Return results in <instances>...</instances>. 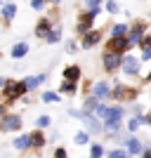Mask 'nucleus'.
Listing matches in <instances>:
<instances>
[{
  "label": "nucleus",
  "instance_id": "9b49d317",
  "mask_svg": "<svg viewBox=\"0 0 151 158\" xmlns=\"http://www.w3.org/2000/svg\"><path fill=\"white\" fill-rule=\"evenodd\" d=\"M139 57H135V54H123V66H120V71H123V76H128V78H139Z\"/></svg>",
  "mask_w": 151,
  "mask_h": 158
},
{
  "label": "nucleus",
  "instance_id": "2f4dec72",
  "mask_svg": "<svg viewBox=\"0 0 151 158\" xmlns=\"http://www.w3.org/2000/svg\"><path fill=\"white\" fill-rule=\"evenodd\" d=\"M104 10H106V14H118L120 12V5L116 2V0H106V2H104Z\"/></svg>",
  "mask_w": 151,
  "mask_h": 158
},
{
  "label": "nucleus",
  "instance_id": "4468645a",
  "mask_svg": "<svg viewBox=\"0 0 151 158\" xmlns=\"http://www.w3.org/2000/svg\"><path fill=\"white\" fill-rule=\"evenodd\" d=\"M54 26H57V24H54V21L50 19L47 14H43V17L36 21V26H33V35H36L38 40H45V38H47V33L52 31Z\"/></svg>",
  "mask_w": 151,
  "mask_h": 158
},
{
  "label": "nucleus",
  "instance_id": "ddd939ff",
  "mask_svg": "<svg viewBox=\"0 0 151 158\" xmlns=\"http://www.w3.org/2000/svg\"><path fill=\"white\" fill-rule=\"evenodd\" d=\"M102 40H104V28H92V31H87L85 35L80 38V47H83V50H92V47H97Z\"/></svg>",
  "mask_w": 151,
  "mask_h": 158
},
{
  "label": "nucleus",
  "instance_id": "2eb2a0df",
  "mask_svg": "<svg viewBox=\"0 0 151 158\" xmlns=\"http://www.w3.org/2000/svg\"><path fill=\"white\" fill-rule=\"evenodd\" d=\"M61 80H73V83H80L83 80V69L80 64H69L61 69Z\"/></svg>",
  "mask_w": 151,
  "mask_h": 158
},
{
  "label": "nucleus",
  "instance_id": "e433bc0d",
  "mask_svg": "<svg viewBox=\"0 0 151 158\" xmlns=\"http://www.w3.org/2000/svg\"><path fill=\"white\" fill-rule=\"evenodd\" d=\"M146 47H151V33H146L142 38V43H139V50H146Z\"/></svg>",
  "mask_w": 151,
  "mask_h": 158
},
{
  "label": "nucleus",
  "instance_id": "a211bd4d",
  "mask_svg": "<svg viewBox=\"0 0 151 158\" xmlns=\"http://www.w3.org/2000/svg\"><path fill=\"white\" fill-rule=\"evenodd\" d=\"M12 149L19 151V153H28L31 151V137H28V132L26 135H17V137L12 139Z\"/></svg>",
  "mask_w": 151,
  "mask_h": 158
},
{
  "label": "nucleus",
  "instance_id": "c85d7f7f",
  "mask_svg": "<svg viewBox=\"0 0 151 158\" xmlns=\"http://www.w3.org/2000/svg\"><path fill=\"white\" fill-rule=\"evenodd\" d=\"M50 125H52V116H38L36 118V127L38 130H47Z\"/></svg>",
  "mask_w": 151,
  "mask_h": 158
},
{
  "label": "nucleus",
  "instance_id": "f704fd0d",
  "mask_svg": "<svg viewBox=\"0 0 151 158\" xmlns=\"http://www.w3.org/2000/svg\"><path fill=\"white\" fill-rule=\"evenodd\" d=\"M47 5V0H31V10H36V12H43Z\"/></svg>",
  "mask_w": 151,
  "mask_h": 158
},
{
  "label": "nucleus",
  "instance_id": "49530a36",
  "mask_svg": "<svg viewBox=\"0 0 151 158\" xmlns=\"http://www.w3.org/2000/svg\"><path fill=\"white\" fill-rule=\"evenodd\" d=\"M0 104H2V97H0Z\"/></svg>",
  "mask_w": 151,
  "mask_h": 158
},
{
  "label": "nucleus",
  "instance_id": "39448f33",
  "mask_svg": "<svg viewBox=\"0 0 151 158\" xmlns=\"http://www.w3.org/2000/svg\"><path fill=\"white\" fill-rule=\"evenodd\" d=\"M28 137H31V156H43V149L47 146V135L45 130H38V127H33V130H28Z\"/></svg>",
  "mask_w": 151,
  "mask_h": 158
},
{
  "label": "nucleus",
  "instance_id": "1a4fd4ad",
  "mask_svg": "<svg viewBox=\"0 0 151 158\" xmlns=\"http://www.w3.org/2000/svg\"><path fill=\"white\" fill-rule=\"evenodd\" d=\"M120 146H125V149L130 151L132 158H139V156H142V151H144V146H146V142H142V139L135 137V135H123Z\"/></svg>",
  "mask_w": 151,
  "mask_h": 158
},
{
  "label": "nucleus",
  "instance_id": "412c9836",
  "mask_svg": "<svg viewBox=\"0 0 151 158\" xmlns=\"http://www.w3.org/2000/svg\"><path fill=\"white\" fill-rule=\"evenodd\" d=\"M130 33V24H125V21H118V24H113L109 28V38H123Z\"/></svg>",
  "mask_w": 151,
  "mask_h": 158
},
{
  "label": "nucleus",
  "instance_id": "7ed1b4c3",
  "mask_svg": "<svg viewBox=\"0 0 151 158\" xmlns=\"http://www.w3.org/2000/svg\"><path fill=\"white\" fill-rule=\"evenodd\" d=\"M102 14V7H92V10H83L78 12V19H76V26H73V33L76 38H83L87 31L94 28V19Z\"/></svg>",
  "mask_w": 151,
  "mask_h": 158
},
{
  "label": "nucleus",
  "instance_id": "4be33fe9",
  "mask_svg": "<svg viewBox=\"0 0 151 158\" xmlns=\"http://www.w3.org/2000/svg\"><path fill=\"white\" fill-rule=\"evenodd\" d=\"M99 104H102V102H99L97 97L87 94V97H83V102H80V109H83L85 113H94V111H97V106H99Z\"/></svg>",
  "mask_w": 151,
  "mask_h": 158
},
{
  "label": "nucleus",
  "instance_id": "6e6552de",
  "mask_svg": "<svg viewBox=\"0 0 151 158\" xmlns=\"http://www.w3.org/2000/svg\"><path fill=\"white\" fill-rule=\"evenodd\" d=\"M80 123H83V130H87L92 137H104V123H102L94 113H85Z\"/></svg>",
  "mask_w": 151,
  "mask_h": 158
},
{
  "label": "nucleus",
  "instance_id": "f3484780",
  "mask_svg": "<svg viewBox=\"0 0 151 158\" xmlns=\"http://www.w3.org/2000/svg\"><path fill=\"white\" fill-rule=\"evenodd\" d=\"M57 92H59L61 97H76V94H80V87H78V83H73V80H61L59 87H57Z\"/></svg>",
  "mask_w": 151,
  "mask_h": 158
},
{
  "label": "nucleus",
  "instance_id": "c756f323",
  "mask_svg": "<svg viewBox=\"0 0 151 158\" xmlns=\"http://www.w3.org/2000/svg\"><path fill=\"white\" fill-rule=\"evenodd\" d=\"M78 47H80V40H76V38H69L64 43V50L69 54H76V52H78Z\"/></svg>",
  "mask_w": 151,
  "mask_h": 158
},
{
  "label": "nucleus",
  "instance_id": "79ce46f5",
  "mask_svg": "<svg viewBox=\"0 0 151 158\" xmlns=\"http://www.w3.org/2000/svg\"><path fill=\"white\" fill-rule=\"evenodd\" d=\"M142 83H144V85H151V71L146 73V76H142Z\"/></svg>",
  "mask_w": 151,
  "mask_h": 158
},
{
  "label": "nucleus",
  "instance_id": "f03ea898",
  "mask_svg": "<svg viewBox=\"0 0 151 158\" xmlns=\"http://www.w3.org/2000/svg\"><path fill=\"white\" fill-rule=\"evenodd\" d=\"M28 94V87L24 80H12L7 78L5 87H2V92H0V97H2V102H7L10 106H14L17 102H21V99Z\"/></svg>",
  "mask_w": 151,
  "mask_h": 158
},
{
  "label": "nucleus",
  "instance_id": "b1692460",
  "mask_svg": "<svg viewBox=\"0 0 151 158\" xmlns=\"http://www.w3.org/2000/svg\"><path fill=\"white\" fill-rule=\"evenodd\" d=\"M61 35H64V31H61V24H57L52 31L47 33V38L43 40V43H45V45H57V43L61 40Z\"/></svg>",
  "mask_w": 151,
  "mask_h": 158
},
{
  "label": "nucleus",
  "instance_id": "7c9ffc66",
  "mask_svg": "<svg viewBox=\"0 0 151 158\" xmlns=\"http://www.w3.org/2000/svg\"><path fill=\"white\" fill-rule=\"evenodd\" d=\"M83 85H80V94L83 97H87V94H92V85H94V80L92 78H85V80H80Z\"/></svg>",
  "mask_w": 151,
  "mask_h": 158
},
{
  "label": "nucleus",
  "instance_id": "de8ad7c7",
  "mask_svg": "<svg viewBox=\"0 0 151 158\" xmlns=\"http://www.w3.org/2000/svg\"><path fill=\"white\" fill-rule=\"evenodd\" d=\"M0 57H2V52H0Z\"/></svg>",
  "mask_w": 151,
  "mask_h": 158
},
{
  "label": "nucleus",
  "instance_id": "20e7f679",
  "mask_svg": "<svg viewBox=\"0 0 151 158\" xmlns=\"http://www.w3.org/2000/svg\"><path fill=\"white\" fill-rule=\"evenodd\" d=\"M123 66V54H116V52H109L104 50L102 52V69H104L106 76H116Z\"/></svg>",
  "mask_w": 151,
  "mask_h": 158
},
{
  "label": "nucleus",
  "instance_id": "f257e3e1",
  "mask_svg": "<svg viewBox=\"0 0 151 158\" xmlns=\"http://www.w3.org/2000/svg\"><path fill=\"white\" fill-rule=\"evenodd\" d=\"M142 94V85H128L120 80H111V102L113 104H135Z\"/></svg>",
  "mask_w": 151,
  "mask_h": 158
},
{
  "label": "nucleus",
  "instance_id": "cd10ccee",
  "mask_svg": "<svg viewBox=\"0 0 151 158\" xmlns=\"http://www.w3.org/2000/svg\"><path fill=\"white\" fill-rule=\"evenodd\" d=\"M139 127H142V120H139V118H135V116L125 120V132H128V135H135V132H137Z\"/></svg>",
  "mask_w": 151,
  "mask_h": 158
},
{
  "label": "nucleus",
  "instance_id": "37998d69",
  "mask_svg": "<svg viewBox=\"0 0 151 158\" xmlns=\"http://www.w3.org/2000/svg\"><path fill=\"white\" fill-rule=\"evenodd\" d=\"M47 5H52V7H59V5H61V0H47Z\"/></svg>",
  "mask_w": 151,
  "mask_h": 158
},
{
  "label": "nucleus",
  "instance_id": "c9c22d12",
  "mask_svg": "<svg viewBox=\"0 0 151 158\" xmlns=\"http://www.w3.org/2000/svg\"><path fill=\"white\" fill-rule=\"evenodd\" d=\"M106 0H83V5L87 7V10H92V7H102Z\"/></svg>",
  "mask_w": 151,
  "mask_h": 158
},
{
  "label": "nucleus",
  "instance_id": "0eeeda50",
  "mask_svg": "<svg viewBox=\"0 0 151 158\" xmlns=\"http://www.w3.org/2000/svg\"><path fill=\"white\" fill-rule=\"evenodd\" d=\"M21 127H24V118H21L19 113H14V111H10V113H5L2 118H0V132H19Z\"/></svg>",
  "mask_w": 151,
  "mask_h": 158
},
{
  "label": "nucleus",
  "instance_id": "9d476101",
  "mask_svg": "<svg viewBox=\"0 0 151 158\" xmlns=\"http://www.w3.org/2000/svg\"><path fill=\"white\" fill-rule=\"evenodd\" d=\"M104 50L116 52V54H128L132 50V45H130V40H128V35H123V38H106L104 40Z\"/></svg>",
  "mask_w": 151,
  "mask_h": 158
},
{
  "label": "nucleus",
  "instance_id": "6ab92c4d",
  "mask_svg": "<svg viewBox=\"0 0 151 158\" xmlns=\"http://www.w3.org/2000/svg\"><path fill=\"white\" fill-rule=\"evenodd\" d=\"M24 83H26L28 92H33V90H38L43 83H47V73H36V76H26V78H24Z\"/></svg>",
  "mask_w": 151,
  "mask_h": 158
},
{
  "label": "nucleus",
  "instance_id": "a19ab883",
  "mask_svg": "<svg viewBox=\"0 0 151 158\" xmlns=\"http://www.w3.org/2000/svg\"><path fill=\"white\" fill-rule=\"evenodd\" d=\"M139 120H142V125H151V111L144 113V116H139Z\"/></svg>",
  "mask_w": 151,
  "mask_h": 158
},
{
  "label": "nucleus",
  "instance_id": "a18cd8bd",
  "mask_svg": "<svg viewBox=\"0 0 151 158\" xmlns=\"http://www.w3.org/2000/svg\"><path fill=\"white\" fill-rule=\"evenodd\" d=\"M2 5H5V0H0V7H2Z\"/></svg>",
  "mask_w": 151,
  "mask_h": 158
},
{
  "label": "nucleus",
  "instance_id": "5701e85b",
  "mask_svg": "<svg viewBox=\"0 0 151 158\" xmlns=\"http://www.w3.org/2000/svg\"><path fill=\"white\" fill-rule=\"evenodd\" d=\"M73 144L76 146H90L92 144V135L87 130H78L76 135H73Z\"/></svg>",
  "mask_w": 151,
  "mask_h": 158
},
{
  "label": "nucleus",
  "instance_id": "f8f14e48",
  "mask_svg": "<svg viewBox=\"0 0 151 158\" xmlns=\"http://www.w3.org/2000/svg\"><path fill=\"white\" fill-rule=\"evenodd\" d=\"M92 97H97L99 102H111V80H94L92 85Z\"/></svg>",
  "mask_w": 151,
  "mask_h": 158
},
{
  "label": "nucleus",
  "instance_id": "c03bdc74",
  "mask_svg": "<svg viewBox=\"0 0 151 158\" xmlns=\"http://www.w3.org/2000/svg\"><path fill=\"white\" fill-rule=\"evenodd\" d=\"M5 83H7V78H2V76H0V92H2V87H5Z\"/></svg>",
  "mask_w": 151,
  "mask_h": 158
},
{
  "label": "nucleus",
  "instance_id": "72a5a7b5",
  "mask_svg": "<svg viewBox=\"0 0 151 158\" xmlns=\"http://www.w3.org/2000/svg\"><path fill=\"white\" fill-rule=\"evenodd\" d=\"M66 116H71V118H78V120H83L85 111H83V109H76V106H71V109L66 111Z\"/></svg>",
  "mask_w": 151,
  "mask_h": 158
},
{
  "label": "nucleus",
  "instance_id": "4c0bfd02",
  "mask_svg": "<svg viewBox=\"0 0 151 158\" xmlns=\"http://www.w3.org/2000/svg\"><path fill=\"white\" fill-rule=\"evenodd\" d=\"M139 61H151V47L142 50V54H139Z\"/></svg>",
  "mask_w": 151,
  "mask_h": 158
},
{
  "label": "nucleus",
  "instance_id": "393cba45",
  "mask_svg": "<svg viewBox=\"0 0 151 158\" xmlns=\"http://www.w3.org/2000/svg\"><path fill=\"white\" fill-rule=\"evenodd\" d=\"M40 102H45V104H61V94L54 92V90H43L40 92Z\"/></svg>",
  "mask_w": 151,
  "mask_h": 158
},
{
  "label": "nucleus",
  "instance_id": "bb28decb",
  "mask_svg": "<svg viewBox=\"0 0 151 158\" xmlns=\"http://www.w3.org/2000/svg\"><path fill=\"white\" fill-rule=\"evenodd\" d=\"M106 158H132V156L125 146H116V149H109V151H106Z\"/></svg>",
  "mask_w": 151,
  "mask_h": 158
},
{
  "label": "nucleus",
  "instance_id": "423d86ee",
  "mask_svg": "<svg viewBox=\"0 0 151 158\" xmlns=\"http://www.w3.org/2000/svg\"><path fill=\"white\" fill-rule=\"evenodd\" d=\"M146 33H149V24H146L144 19H135L130 24V33H128L130 45L132 47H139V43H142V38H144Z\"/></svg>",
  "mask_w": 151,
  "mask_h": 158
},
{
  "label": "nucleus",
  "instance_id": "ea45409f",
  "mask_svg": "<svg viewBox=\"0 0 151 158\" xmlns=\"http://www.w3.org/2000/svg\"><path fill=\"white\" fill-rule=\"evenodd\" d=\"M139 158H151V142H146V146H144V151H142Z\"/></svg>",
  "mask_w": 151,
  "mask_h": 158
},
{
  "label": "nucleus",
  "instance_id": "a878e982",
  "mask_svg": "<svg viewBox=\"0 0 151 158\" xmlns=\"http://www.w3.org/2000/svg\"><path fill=\"white\" fill-rule=\"evenodd\" d=\"M106 151H109V149L104 146V142H92L90 144V156L87 158H104Z\"/></svg>",
  "mask_w": 151,
  "mask_h": 158
},
{
  "label": "nucleus",
  "instance_id": "58836bf2",
  "mask_svg": "<svg viewBox=\"0 0 151 158\" xmlns=\"http://www.w3.org/2000/svg\"><path fill=\"white\" fill-rule=\"evenodd\" d=\"M10 109H12V106L7 104V102H2V104H0V118H2L5 113H10Z\"/></svg>",
  "mask_w": 151,
  "mask_h": 158
},
{
  "label": "nucleus",
  "instance_id": "aec40b11",
  "mask_svg": "<svg viewBox=\"0 0 151 158\" xmlns=\"http://www.w3.org/2000/svg\"><path fill=\"white\" fill-rule=\"evenodd\" d=\"M28 50H31V47H28V43H24V40H21V43H14L12 50H10V57L19 61V59H24V57L28 54Z\"/></svg>",
  "mask_w": 151,
  "mask_h": 158
},
{
  "label": "nucleus",
  "instance_id": "dca6fc26",
  "mask_svg": "<svg viewBox=\"0 0 151 158\" xmlns=\"http://www.w3.org/2000/svg\"><path fill=\"white\" fill-rule=\"evenodd\" d=\"M17 10H19V7L14 5V2H5V5L0 7V21H2V26H10V24L14 21Z\"/></svg>",
  "mask_w": 151,
  "mask_h": 158
},
{
  "label": "nucleus",
  "instance_id": "473e14b6",
  "mask_svg": "<svg viewBox=\"0 0 151 158\" xmlns=\"http://www.w3.org/2000/svg\"><path fill=\"white\" fill-rule=\"evenodd\" d=\"M52 158H69V149H66V146H54Z\"/></svg>",
  "mask_w": 151,
  "mask_h": 158
}]
</instances>
